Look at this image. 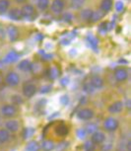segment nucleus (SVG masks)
<instances>
[{"label": "nucleus", "instance_id": "6e6552de", "mask_svg": "<svg viewBox=\"0 0 131 151\" xmlns=\"http://www.w3.org/2000/svg\"><path fill=\"white\" fill-rule=\"evenodd\" d=\"M105 140H106V134H105V133L102 132H99V130H96L95 132L92 133L91 141H92L95 145L102 144Z\"/></svg>", "mask_w": 131, "mask_h": 151}, {"label": "nucleus", "instance_id": "2f4dec72", "mask_svg": "<svg viewBox=\"0 0 131 151\" xmlns=\"http://www.w3.org/2000/svg\"><path fill=\"white\" fill-rule=\"evenodd\" d=\"M84 148L86 151H94L95 150V144L93 143L92 141H87L86 143H85L84 145Z\"/></svg>", "mask_w": 131, "mask_h": 151}, {"label": "nucleus", "instance_id": "f3484780", "mask_svg": "<svg viewBox=\"0 0 131 151\" xmlns=\"http://www.w3.org/2000/svg\"><path fill=\"white\" fill-rule=\"evenodd\" d=\"M41 150V145L39 144L38 141L31 140L26 144L24 151H39Z\"/></svg>", "mask_w": 131, "mask_h": 151}, {"label": "nucleus", "instance_id": "7ed1b4c3", "mask_svg": "<svg viewBox=\"0 0 131 151\" xmlns=\"http://www.w3.org/2000/svg\"><path fill=\"white\" fill-rule=\"evenodd\" d=\"M118 125H119V122L116 119L112 118V116H110L105 119L104 122V129L107 130V132H115L116 129H118Z\"/></svg>", "mask_w": 131, "mask_h": 151}, {"label": "nucleus", "instance_id": "dca6fc26", "mask_svg": "<svg viewBox=\"0 0 131 151\" xmlns=\"http://www.w3.org/2000/svg\"><path fill=\"white\" fill-rule=\"evenodd\" d=\"M20 55L15 50H11L6 55V56L4 58L3 61L5 63H12V62H15L17 59L19 58Z\"/></svg>", "mask_w": 131, "mask_h": 151}, {"label": "nucleus", "instance_id": "a19ab883", "mask_svg": "<svg viewBox=\"0 0 131 151\" xmlns=\"http://www.w3.org/2000/svg\"><path fill=\"white\" fill-rule=\"evenodd\" d=\"M17 2H18V3H23V2H25L26 0H16Z\"/></svg>", "mask_w": 131, "mask_h": 151}, {"label": "nucleus", "instance_id": "1a4fd4ad", "mask_svg": "<svg viewBox=\"0 0 131 151\" xmlns=\"http://www.w3.org/2000/svg\"><path fill=\"white\" fill-rule=\"evenodd\" d=\"M5 127H6V129L8 132L12 133L17 132L20 129L19 122L16 121V119H9V121H7L6 124H5Z\"/></svg>", "mask_w": 131, "mask_h": 151}, {"label": "nucleus", "instance_id": "ddd939ff", "mask_svg": "<svg viewBox=\"0 0 131 151\" xmlns=\"http://www.w3.org/2000/svg\"><path fill=\"white\" fill-rule=\"evenodd\" d=\"M124 105L121 101H116L109 107V112L110 114H118L123 110Z\"/></svg>", "mask_w": 131, "mask_h": 151}, {"label": "nucleus", "instance_id": "a211bd4d", "mask_svg": "<svg viewBox=\"0 0 131 151\" xmlns=\"http://www.w3.org/2000/svg\"><path fill=\"white\" fill-rule=\"evenodd\" d=\"M9 17L12 20H15V21L22 20L23 16H22L21 9H19V8H13V9H11L9 11Z\"/></svg>", "mask_w": 131, "mask_h": 151}, {"label": "nucleus", "instance_id": "393cba45", "mask_svg": "<svg viewBox=\"0 0 131 151\" xmlns=\"http://www.w3.org/2000/svg\"><path fill=\"white\" fill-rule=\"evenodd\" d=\"M10 7V2L8 0H0V14L6 13Z\"/></svg>", "mask_w": 131, "mask_h": 151}, {"label": "nucleus", "instance_id": "39448f33", "mask_svg": "<svg viewBox=\"0 0 131 151\" xmlns=\"http://www.w3.org/2000/svg\"><path fill=\"white\" fill-rule=\"evenodd\" d=\"M22 92L26 98H32L37 92V87L35 84L31 83V82H26L22 87Z\"/></svg>", "mask_w": 131, "mask_h": 151}, {"label": "nucleus", "instance_id": "4be33fe9", "mask_svg": "<svg viewBox=\"0 0 131 151\" xmlns=\"http://www.w3.org/2000/svg\"><path fill=\"white\" fill-rule=\"evenodd\" d=\"M112 8V0H102L101 2V10L102 12L107 13Z\"/></svg>", "mask_w": 131, "mask_h": 151}, {"label": "nucleus", "instance_id": "c85d7f7f", "mask_svg": "<svg viewBox=\"0 0 131 151\" xmlns=\"http://www.w3.org/2000/svg\"><path fill=\"white\" fill-rule=\"evenodd\" d=\"M87 41L90 44V45L92 47L94 50H97L98 47V40H97L94 36H88L87 37Z\"/></svg>", "mask_w": 131, "mask_h": 151}, {"label": "nucleus", "instance_id": "7c9ffc66", "mask_svg": "<svg viewBox=\"0 0 131 151\" xmlns=\"http://www.w3.org/2000/svg\"><path fill=\"white\" fill-rule=\"evenodd\" d=\"M34 132H35V130L32 127H29V129H26L24 130V133H23V136H24V138H30L31 136L34 134Z\"/></svg>", "mask_w": 131, "mask_h": 151}, {"label": "nucleus", "instance_id": "20e7f679", "mask_svg": "<svg viewBox=\"0 0 131 151\" xmlns=\"http://www.w3.org/2000/svg\"><path fill=\"white\" fill-rule=\"evenodd\" d=\"M5 84L10 87H16L20 83V77L19 75L14 71H10L7 73L6 77H5Z\"/></svg>", "mask_w": 131, "mask_h": 151}, {"label": "nucleus", "instance_id": "9b49d317", "mask_svg": "<svg viewBox=\"0 0 131 151\" xmlns=\"http://www.w3.org/2000/svg\"><path fill=\"white\" fill-rule=\"evenodd\" d=\"M89 82L95 89H101V88H102V86H104V83H105L102 78L99 75H93L92 77L90 78Z\"/></svg>", "mask_w": 131, "mask_h": 151}, {"label": "nucleus", "instance_id": "4468645a", "mask_svg": "<svg viewBox=\"0 0 131 151\" xmlns=\"http://www.w3.org/2000/svg\"><path fill=\"white\" fill-rule=\"evenodd\" d=\"M55 133L57 136L60 137H65L68 133H69V129L67 127L66 124H59L57 127H55Z\"/></svg>", "mask_w": 131, "mask_h": 151}, {"label": "nucleus", "instance_id": "c756f323", "mask_svg": "<svg viewBox=\"0 0 131 151\" xmlns=\"http://www.w3.org/2000/svg\"><path fill=\"white\" fill-rule=\"evenodd\" d=\"M83 90L86 93H94L95 91V88H94L92 85H91L90 82H85L83 84Z\"/></svg>", "mask_w": 131, "mask_h": 151}, {"label": "nucleus", "instance_id": "b1692460", "mask_svg": "<svg viewBox=\"0 0 131 151\" xmlns=\"http://www.w3.org/2000/svg\"><path fill=\"white\" fill-rule=\"evenodd\" d=\"M92 14H93V11L91 9H83L80 12V17L82 20L84 21H90L91 20V17H92Z\"/></svg>", "mask_w": 131, "mask_h": 151}, {"label": "nucleus", "instance_id": "72a5a7b5", "mask_svg": "<svg viewBox=\"0 0 131 151\" xmlns=\"http://www.w3.org/2000/svg\"><path fill=\"white\" fill-rule=\"evenodd\" d=\"M123 8H124V5L121 1H117L115 3V9L117 12H121V11L123 10Z\"/></svg>", "mask_w": 131, "mask_h": 151}, {"label": "nucleus", "instance_id": "2eb2a0df", "mask_svg": "<svg viewBox=\"0 0 131 151\" xmlns=\"http://www.w3.org/2000/svg\"><path fill=\"white\" fill-rule=\"evenodd\" d=\"M59 74H60V70H59L57 65H52L47 69V75L51 80H54V79L57 78Z\"/></svg>", "mask_w": 131, "mask_h": 151}, {"label": "nucleus", "instance_id": "bb28decb", "mask_svg": "<svg viewBox=\"0 0 131 151\" xmlns=\"http://www.w3.org/2000/svg\"><path fill=\"white\" fill-rule=\"evenodd\" d=\"M70 4L73 9L78 10L83 7V5L85 4V0H70Z\"/></svg>", "mask_w": 131, "mask_h": 151}, {"label": "nucleus", "instance_id": "423d86ee", "mask_svg": "<svg viewBox=\"0 0 131 151\" xmlns=\"http://www.w3.org/2000/svg\"><path fill=\"white\" fill-rule=\"evenodd\" d=\"M94 111L91 109H88V108H84V109H81L77 113V116L78 119H80L81 121H90L94 118Z\"/></svg>", "mask_w": 131, "mask_h": 151}, {"label": "nucleus", "instance_id": "f8f14e48", "mask_svg": "<svg viewBox=\"0 0 131 151\" xmlns=\"http://www.w3.org/2000/svg\"><path fill=\"white\" fill-rule=\"evenodd\" d=\"M7 36L11 42H15L19 38V31L15 26H9L7 28Z\"/></svg>", "mask_w": 131, "mask_h": 151}, {"label": "nucleus", "instance_id": "aec40b11", "mask_svg": "<svg viewBox=\"0 0 131 151\" xmlns=\"http://www.w3.org/2000/svg\"><path fill=\"white\" fill-rule=\"evenodd\" d=\"M41 148L44 151H52L55 148V144L54 142L49 140V139H45V140L42 141Z\"/></svg>", "mask_w": 131, "mask_h": 151}, {"label": "nucleus", "instance_id": "cd10ccee", "mask_svg": "<svg viewBox=\"0 0 131 151\" xmlns=\"http://www.w3.org/2000/svg\"><path fill=\"white\" fill-rule=\"evenodd\" d=\"M49 0H38L37 2V5H38L39 9L42 11H45L49 7Z\"/></svg>", "mask_w": 131, "mask_h": 151}, {"label": "nucleus", "instance_id": "58836bf2", "mask_svg": "<svg viewBox=\"0 0 131 151\" xmlns=\"http://www.w3.org/2000/svg\"><path fill=\"white\" fill-rule=\"evenodd\" d=\"M60 101H61V103H62V104L66 105V104L68 103V97H67V96H63V97L61 98Z\"/></svg>", "mask_w": 131, "mask_h": 151}, {"label": "nucleus", "instance_id": "a878e982", "mask_svg": "<svg viewBox=\"0 0 131 151\" xmlns=\"http://www.w3.org/2000/svg\"><path fill=\"white\" fill-rule=\"evenodd\" d=\"M105 15V12H102V10L100 11H93V14H92V17H91V22H97L99 20H101L102 17Z\"/></svg>", "mask_w": 131, "mask_h": 151}, {"label": "nucleus", "instance_id": "6ab92c4d", "mask_svg": "<svg viewBox=\"0 0 131 151\" xmlns=\"http://www.w3.org/2000/svg\"><path fill=\"white\" fill-rule=\"evenodd\" d=\"M18 67L20 70L24 71V72H28V71L32 70V62L28 60V59H24V60L20 61Z\"/></svg>", "mask_w": 131, "mask_h": 151}, {"label": "nucleus", "instance_id": "e433bc0d", "mask_svg": "<svg viewBox=\"0 0 131 151\" xmlns=\"http://www.w3.org/2000/svg\"><path fill=\"white\" fill-rule=\"evenodd\" d=\"M63 20L64 21H70V20H72V16H71L70 13H65L63 15Z\"/></svg>", "mask_w": 131, "mask_h": 151}, {"label": "nucleus", "instance_id": "0eeeda50", "mask_svg": "<svg viewBox=\"0 0 131 151\" xmlns=\"http://www.w3.org/2000/svg\"><path fill=\"white\" fill-rule=\"evenodd\" d=\"M115 78L117 82H124L128 78V71L124 67H118L115 71Z\"/></svg>", "mask_w": 131, "mask_h": 151}, {"label": "nucleus", "instance_id": "473e14b6", "mask_svg": "<svg viewBox=\"0 0 131 151\" xmlns=\"http://www.w3.org/2000/svg\"><path fill=\"white\" fill-rule=\"evenodd\" d=\"M86 132L87 133H94L96 132V130H98V129H97V125L94 124H88L87 127H86Z\"/></svg>", "mask_w": 131, "mask_h": 151}, {"label": "nucleus", "instance_id": "c9c22d12", "mask_svg": "<svg viewBox=\"0 0 131 151\" xmlns=\"http://www.w3.org/2000/svg\"><path fill=\"white\" fill-rule=\"evenodd\" d=\"M112 148V145L110 143H107V144H105L102 146V151H110V149Z\"/></svg>", "mask_w": 131, "mask_h": 151}, {"label": "nucleus", "instance_id": "f704fd0d", "mask_svg": "<svg viewBox=\"0 0 131 151\" xmlns=\"http://www.w3.org/2000/svg\"><path fill=\"white\" fill-rule=\"evenodd\" d=\"M86 134H87V132L85 129H78L77 130V135H78V137L80 139H83L85 136H86Z\"/></svg>", "mask_w": 131, "mask_h": 151}, {"label": "nucleus", "instance_id": "ea45409f", "mask_svg": "<svg viewBox=\"0 0 131 151\" xmlns=\"http://www.w3.org/2000/svg\"><path fill=\"white\" fill-rule=\"evenodd\" d=\"M127 149H128V151H130V149H131V141L127 142Z\"/></svg>", "mask_w": 131, "mask_h": 151}, {"label": "nucleus", "instance_id": "9d476101", "mask_svg": "<svg viewBox=\"0 0 131 151\" xmlns=\"http://www.w3.org/2000/svg\"><path fill=\"white\" fill-rule=\"evenodd\" d=\"M64 9V2L62 0H53L51 3V10L54 14H60Z\"/></svg>", "mask_w": 131, "mask_h": 151}, {"label": "nucleus", "instance_id": "f03ea898", "mask_svg": "<svg viewBox=\"0 0 131 151\" xmlns=\"http://www.w3.org/2000/svg\"><path fill=\"white\" fill-rule=\"evenodd\" d=\"M1 115L4 116V118H8V119H11L13 116H15L18 113V110H17V107L15 105L13 104H6V105H3L1 107Z\"/></svg>", "mask_w": 131, "mask_h": 151}, {"label": "nucleus", "instance_id": "4c0bfd02", "mask_svg": "<svg viewBox=\"0 0 131 151\" xmlns=\"http://www.w3.org/2000/svg\"><path fill=\"white\" fill-rule=\"evenodd\" d=\"M4 78H3V75H2V73L0 72V90L2 89V88L4 87Z\"/></svg>", "mask_w": 131, "mask_h": 151}, {"label": "nucleus", "instance_id": "f257e3e1", "mask_svg": "<svg viewBox=\"0 0 131 151\" xmlns=\"http://www.w3.org/2000/svg\"><path fill=\"white\" fill-rule=\"evenodd\" d=\"M23 19H28L30 21H33L34 19L37 17V11L35 7L31 4H26L22 7L21 9Z\"/></svg>", "mask_w": 131, "mask_h": 151}, {"label": "nucleus", "instance_id": "412c9836", "mask_svg": "<svg viewBox=\"0 0 131 151\" xmlns=\"http://www.w3.org/2000/svg\"><path fill=\"white\" fill-rule=\"evenodd\" d=\"M10 132L6 129H0V143H6L10 140Z\"/></svg>", "mask_w": 131, "mask_h": 151}, {"label": "nucleus", "instance_id": "5701e85b", "mask_svg": "<svg viewBox=\"0 0 131 151\" xmlns=\"http://www.w3.org/2000/svg\"><path fill=\"white\" fill-rule=\"evenodd\" d=\"M32 72L36 75H41L44 72V66L42 65L41 62H36V63H32Z\"/></svg>", "mask_w": 131, "mask_h": 151}]
</instances>
